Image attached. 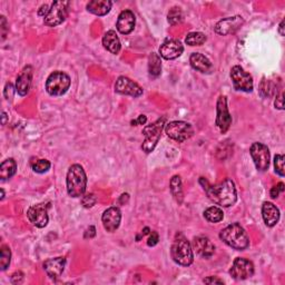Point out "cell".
Masks as SVG:
<instances>
[{"instance_id":"cell-1","label":"cell","mask_w":285,"mask_h":285,"mask_svg":"<svg viewBox=\"0 0 285 285\" xmlns=\"http://www.w3.org/2000/svg\"><path fill=\"white\" fill-rule=\"evenodd\" d=\"M199 183L202 184L207 197H209L214 204L221 207H230L236 203V187L234 182H233L231 178H226L222 183L217 185H211L205 178L200 177Z\"/></svg>"},{"instance_id":"cell-2","label":"cell","mask_w":285,"mask_h":285,"mask_svg":"<svg viewBox=\"0 0 285 285\" xmlns=\"http://www.w3.org/2000/svg\"><path fill=\"white\" fill-rule=\"evenodd\" d=\"M219 238L236 251H244L250 246V238L248 233L238 223H232L226 226L219 233Z\"/></svg>"},{"instance_id":"cell-3","label":"cell","mask_w":285,"mask_h":285,"mask_svg":"<svg viewBox=\"0 0 285 285\" xmlns=\"http://www.w3.org/2000/svg\"><path fill=\"white\" fill-rule=\"evenodd\" d=\"M67 192L70 197H82L86 192L87 176L83 166L74 164L69 167L66 178Z\"/></svg>"},{"instance_id":"cell-4","label":"cell","mask_w":285,"mask_h":285,"mask_svg":"<svg viewBox=\"0 0 285 285\" xmlns=\"http://www.w3.org/2000/svg\"><path fill=\"white\" fill-rule=\"evenodd\" d=\"M171 256L175 263L182 267H190L193 263L194 253L192 244L183 234H176L175 236L171 249Z\"/></svg>"},{"instance_id":"cell-5","label":"cell","mask_w":285,"mask_h":285,"mask_svg":"<svg viewBox=\"0 0 285 285\" xmlns=\"http://www.w3.org/2000/svg\"><path fill=\"white\" fill-rule=\"evenodd\" d=\"M165 127V118H159L151 125H147L142 129V135H144V142L141 145V150L146 154L152 153L155 147H156L157 142L159 141L161 131Z\"/></svg>"},{"instance_id":"cell-6","label":"cell","mask_w":285,"mask_h":285,"mask_svg":"<svg viewBox=\"0 0 285 285\" xmlns=\"http://www.w3.org/2000/svg\"><path fill=\"white\" fill-rule=\"evenodd\" d=\"M70 87L69 76L60 70L51 73L46 80V90L51 96H63Z\"/></svg>"},{"instance_id":"cell-7","label":"cell","mask_w":285,"mask_h":285,"mask_svg":"<svg viewBox=\"0 0 285 285\" xmlns=\"http://www.w3.org/2000/svg\"><path fill=\"white\" fill-rule=\"evenodd\" d=\"M164 129L168 137L178 142H183L187 139H190L194 134V129L190 123H186L183 120H175L167 123V124H165Z\"/></svg>"},{"instance_id":"cell-8","label":"cell","mask_w":285,"mask_h":285,"mask_svg":"<svg viewBox=\"0 0 285 285\" xmlns=\"http://www.w3.org/2000/svg\"><path fill=\"white\" fill-rule=\"evenodd\" d=\"M69 2H55L51 5L48 14L44 17V24L48 27H56L63 24L68 16Z\"/></svg>"},{"instance_id":"cell-9","label":"cell","mask_w":285,"mask_h":285,"mask_svg":"<svg viewBox=\"0 0 285 285\" xmlns=\"http://www.w3.org/2000/svg\"><path fill=\"white\" fill-rule=\"evenodd\" d=\"M250 154L257 171L265 172L269 170L270 166V150L267 145L262 142H253L250 148Z\"/></svg>"},{"instance_id":"cell-10","label":"cell","mask_w":285,"mask_h":285,"mask_svg":"<svg viewBox=\"0 0 285 285\" xmlns=\"http://www.w3.org/2000/svg\"><path fill=\"white\" fill-rule=\"evenodd\" d=\"M232 116L229 112L228 99L225 96H219L216 103V120L215 125L219 129V132L225 134L229 131L232 125Z\"/></svg>"},{"instance_id":"cell-11","label":"cell","mask_w":285,"mask_h":285,"mask_svg":"<svg viewBox=\"0 0 285 285\" xmlns=\"http://www.w3.org/2000/svg\"><path fill=\"white\" fill-rule=\"evenodd\" d=\"M231 79L236 90L244 93H251L253 90V78L238 65L231 69Z\"/></svg>"},{"instance_id":"cell-12","label":"cell","mask_w":285,"mask_h":285,"mask_svg":"<svg viewBox=\"0 0 285 285\" xmlns=\"http://www.w3.org/2000/svg\"><path fill=\"white\" fill-rule=\"evenodd\" d=\"M254 274V265L248 258L236 257L230 269V275L236 281H243Z\"/></svg>"},{"instance_id":"cell-13","label":"cell","mask_w":285,"mask_h":285,"mask_svg":"<svg viewBox=\"0 0 285 285\" xmlns=\"http://www.w3.org/2000/svg\"><path fill=\"white\" fill-rule=\"evenodd\" d=\"M48 204L40 203L37 205H32L29 207V210L27 212V217L29 219V222L35 225L36 228L43 229L45 226H47L49 217H48Z\"/></svg>"},{"instance_id":"cell-14","label":"cell","mask_w":285,"mask_h":285,"mask_svg":"<svg viewBox=\"0 0 285 285\" xmlns=\"http://www.w3.org/2000/svg\"><path fill=\"white\" fill-rule=\"evenodd\" d=\"M115 92L136 98V97H140L142 95V88L128 77L120 76L115 83Z\"/></svg>"},{"instance_id":"cell-15","label":"cell","mask_w":285,"mask_h":285,"mask_svg":"<svg viewBox=\"0 0 285 285\" xmlns=\"http://www.w3.org/2000/svg\"><path fill=\"white\" fill-rule=\"evenodd\" d=\"M243 24H244V19L241 16L228 17L222 19V21H219L216 24L214 30H215L217 35L228 36L231 34H234L236 30L241 28V26Z\"/></svg>"},{"instance_id":"cell-16","label":"cell","mask_w":285,"mask_h":285,"mask_svg":"<svg viewBox=\"0 0 285 285\" xmlns=\"http://www.w3.org/2000/svg\"><path fill=\"white\" fill-rule=\"evenodd\" d=\"M121 221V213L118 207H109L104 212L101 216V222L104 229L107 232L113 233L119 228Z\"/></svg>"},{"instance_id":"cell-17","label":"cell","mask_w":285,"mask_h":285,"mask_svg":"<svg viewBox=\"0 0 285 285\" xmlns=\"http://www.w3.org/2000/svg\"><path fill=\"white\" fill-rule=\"evenodd\" d=\"M184 47L182 43L177 39H170L159 47V56L166 60H172L182 55Z\"/></svg>"},{"instance_id":"cell-18","label":"cell","mask_w":285,"mask_h":285,"mask_svg":"<svg viewBox=\"0 0 285 285\" xmlns=\"http://www.w3.org/2000/svg\"><path fill=\"white\" fill-rule=\"evenodd\" d=\"M192 248L195 250L196 253L204 258L212 257L215 253V245L212 243L211 239L206 236H196L193 239Z\"/></svg>"},{"instance_id":"cell-19","label":"cell","mask_w":285,"mask_h":285,"mask_svg":"<svg viewBox=\"0 0 285 285\" xmlns=\"http://www.w3.org/2000/svg\"><path fill=\"white\" fill-rule=\"evenodd\" d=\"M65 265H66V258L65 257L59 256L48 258V260L45 261L44 263V270L51 280H57V278L60 277V275L63 274Z\"/></svg>"},{"instance_id":"cell-20","label":"cell","mask_w":285,"mask_h":285,"mask_svg":"<svg viewBox=\"0 0 285 285\" xmlns=\"http://www.w3.org/2000/svg\"><path fill=\"white\" fill-rule=\"evenodd\" d=\"M136 24V18L132 10H123L117 19L116 27L123 35H128L134 30Z\"/></svg>"},{"instance_id":"cell-21","label":"cell","mask_w":285,"mask_h":285,"mask_svg":"<svg viewBox=\"0 0 285 285\" xmlns=\"http://www.w3.org/2000/svg\"><path fill=\"white\" fill-rule=\"evenodd\" d=\"M32 83V67L27 66L25 67L22 73L19 74L16 80V92L18 95L21 96H26L30 90Z\"/></svg>"},{"instance_id":"cell-22","label":"cell","mask_w":285,"mask_h":285,"mask_svg":"<svg viewBox=\"0 0 285 285\" xmlns=\"http://www.w3.org/2000/svg\"><path fill=\"white\" fill-rule=\"evenodd\" d=\"M262 216L265 225L273 228L280 221V211L273 203L264 202L262 206Z\"/></svg>"},{"instance_id":"cell-23","label":"cell","mask_w":285,"mask_h":285,"mask_svg":"<svg viewBox=\"0 0 285 285\" xmlns=\"http://www.w3.org/2000/svg\"><path fill=\"white\" fill-rule=\"evenodd\" d=\"M190 63L191 66L195 70L199 71V73L209 74L213 69L212 63L210 62L209 58L199 53H193L190 57Z\"/></svg>"},{"instance_id":"cell-24","label":"cell","mask_w":285,"mask_h":285,"mask_svg":"<svg viewBox=\"0 0 285 285\" xmlns=\"http://www.w3.org/2000/svg\"><path fill=\"white\" fill-rule=\"evenodd\" d=\"M113 3L109 0H92L86 6L87 10L90 14L96 16H105L112 9Z\"/></svg>"},{"instance_id":"cell-25","label":"cell","mask_w":285,"mask_h":285,"mask_svg":"<svg viewBox=\"0 0 285 285\" xmlns=\"http://www.w3.org/2000/svg\"><path fill=\"white\" fill-rule=\"evenodd\" d=\"M103 46L105 47V49H107L109 53H112L114 55H117L119 53L121 45L117 34H116V31L109 30L104 35Z\"/></svg>"},{"instance_id":"cell-26","label":"cell","mask_w":285,"mask_h":285,"mask_svg":"<svg viewBox=\"0 0 285 285\" xmlns=\"http://www.w3.org/2000/svg\"><path fill=\"white\" fill-rule=\"evenodd\" d=\"M17 172V164L14 158H8L4 160L0 165V178L2 180H7L11 178Z\"/></svg>"},{"instance_id":"cell-27","label":"cell","mask_w":285,"mask_h":285,"mask_svg":"<svg viewBox=\"0 0 285 285\" xmlns=\"http://www.w3.org/2000/svg\"><path fill=\"white\" fill-rule=\"evenodd\" d=\"M170 189L175 200H176L178 204H182L184 199V192L182 186V179H180V176H178V175H175V176L172 177Z\"/></svg>"},{"instance_id":"cell-28","label":"cell","mask_w":285,"mask_h":285,"mask_svg":"<svg viewBox=\"0 0 285 285\" xmlns=\"http://www.w3.org/2000/svg\"><path fill=\"white\" fill-rule=\"evenodd\" d=\"M148 73L153 78H156L161 73L160 56L156 53H152L148 57Z\"/></svg>"},{"instance_id":"cell-29","label":"cell","mask_w":285,"mask_h":285,"mask_svg":"<svg viewBox=\"0 0 285 285\" xmlns=\"http://www.w3.org/2000/svg\"><path fill=\"white\" fill-rule=\"evenodd\" d=\"M204 217L211 223H218L223 221L224 213L217 206H211L204 211Z\"/></svg>"},{"instance_id":"cell-30","label":"cell","mask_w":285,"mask_h":285,"mask_svg":"<svg viewBox=\"0 0 285 285\" xmlns=\"http://www.w3.org/2000/svg\"><path fill=\"white\" fill-rule=\"evenodd\" d=\"M206 39V35L203 34V32L194 31L190 32V34L186 36L185 43L189 45V46H202L203 44H205Z\"/></svg>"},{"instance_id":"cell-31","label":"cell","mask_w":285,"mask_h":285,"mask_svg":"<svg viewBox=\"0 0 285 285\" xmlns=\"http://www.w3.org/2000/svg\"><path fill=\"white\" fill-rule=\"evenodd\" d=\"M2 258H0V269L2 271H6L9 267L10 261H11V251L8 245H3L2 246Z\"/></svg>"},{"instance_id":"cell-32","label":"cell","mask_w":285,"mask_h":285,"mask_svg":"<svg viewBox=\"0 0 285 285\" xmlns=\"http://www.w3.org/2000/svg\"><path fill=\"white\" fill-rule=\"evenodd\" d=\"M167 21L171 25H178L183 22V12L178 7H173L167 15Z\"/></svg>"},{"instance_id":"cell-33","label":"cell","mask_w":285,"mask_h":285,"mask_svg":"<svg viewBox=\"0 0 285 285\" xmlns=\"http://www.w3.org/2000/svg\"><path fill=\"white\" fill-rule=\"evenodd\" d=\"M50 166H51L50 161L47 160V159H38V160L35 161V163L31 164L32 171L38 173V174L46 173L50 168Z\"/></svg>"},{"instance_id":"cell-34","label":"cell","mask_w":285,"mask_h":285,"mask_svg":"<svg viewBox=\"0 0 285 285\" xmlns=\"http://www.w3.org/2000/svg\"><path fill=\"white\" fill-rule=\"evenodd\" d=\"M274 168H275V173L280 175L281 177H283L285 173H284V155L282 154H276L274 157Z\"/></svg>"},{"instance_id":"cell-35","label":"cell","mask_w":285,"mask_h":285,"mask_svg":"<svg viewBox=\"0 0 285 285\" xmlns=\"http://www.w3.org/2000/svg\"><path fill=\"white\" fill-rule=\"evenodd\" d=\"M97 202V198L95 196V194L93 193H89V194H85V195H83L82 197V204L84 207H86V209H90V207H93Z\"/></svg>"},{"instance_id":"cell-36","label":"cell","mask_w":285,"mask_h":285,"mask_svg":"<svg viewBox=\"0 0 285 285\" xmlns=\"http://www.w3.org/2000/svg\"><path fill=\"white\" fill-rule=\"evenodd\" d=\"M283 192H284V184L283 183H278L277 185L273 186L271 189V192H270L271 197L273 198V199H275V198L278 197V195H280V193H283Z\"/></svg>"},{"instance_id":"cell-37","label":"cell","mask_w":285,"mask_h":285,"mask_svg":"<svg viewBox=\"0 0 285 285\" xmlns=\"http://www.w3.org/2000/svg\"><path fill=\"white\" fill-rule=\"evenodd\" d=\"M159 241V236H158V233L157 232H151V235H150V238H148V241H147V245L148 246H155Z\"/></svg>"},{"instance_id":"cell-38","label":"cell","mask_w":285,"mask_h":285,"mask_svg":"<svg viewBox=\"0 0 285 285\" xmlns=\"http://www.w3.org/2000/svg\"><path fill=\"white\" fill-rule=\"evenodd\" d=\"M11 283L12 284H21L23 281H24V273L23 272H16V273H14L11 275Z\"/></svg>"},{"instance_id":"cell-39","label":"cell","mask_w":285,"mask_h":285,"mask_svg":"<svg viewBox=\"0 0 285 285\" xmlns=\"http://www.w3.org/2000/svg\"><path fill=\"white\" fill-rule=\"evenodd\" d=\"M283 97H284V95H283V90H281L280 94H278V95L276 96V99H275V101H274V106H275V108L280 109V111H283V109H284Z\"/></svg>"},{"instance_id":"cell-40","label":"cell","mask_w":285,"mask_h":285,"mask_svg":"<svg viewBox=\"0 0 285 285\" xmlns=\"http://www.w3.org/2000/svg\"><path fill=\"white\" fill-rule=\"evenodd\" d=\"M14 89H16V88H14V86H12V84H7V85H6V88H5V97H6V99H11L12 97H14V92L15 90Z\"/></svg>"},{"instance_id":"cell-41","label":"cell","mask_w":285,"mask_h":285,"mask_svg":"<svg viewBox=\"0 0 285 285\" xmlns=\"http://www.w3.org/2000/svg\"><path fill=\"white\" fill-rule=\"evenodd\" d=\"M0 26H2V36H3V40L6 39V36H7V21H6V17L2 16L0 18Z\"/></svg>"},{"instance_id":"cell-42","label":"cell","mask_w":285,"mask_h":285,"mask_svg":"<svg viewBox=\"0 0 285 285\" xmlns=\"http://www.w3.org/2000/svg\"><path fill=\"white\" fill-rule=\"evenodd\" d=\"M147 121V117L145 115H139L137 119H134L131 121V124L133 126H137V125H145Z\"/></svg>"},{"instance_id":"cell-43","label":"cell","mask_w":285,"mask_h":285,"mask_svg":"<svg viewBox=\"0 0 285 285\" xmlns=\"http://www.w3.org/2000/svg\"><path fill=\"white\" fill-rule=\"evenodd\" d=\"M96 236V229H95V226H89V228L86 230L85 232V235H84V237L85 238H93Z\"/></svg>"},{"instance_id":"cell-44","label":"cell","mask_w":285,"mask_h":285,"mask_svg":"<svg viewBox=\"0 0 285 285\" xmlns=\"http://www.w3.org/2000/svg\"><path fill=\"white\" fill-rule=\"evenodd\" d=\"M203 282L207 283V284H223L224 283L222 280H219V278L214 277V276H210L207 278H204Z\"/></svg>"},{"instance_id":"cell-45","label":"cell","mask_w":285,"mask_h":285,"mask_svg":"<svg viewBox=\"0 0 285 285\" xmlns=\"http://www.w3.org/2000/svg\"><path fill=\"white\" fill-rule=\"evenodd\" d=\"M48 11H49L48 6L47 5H43L42 7H40V9H39V11H38V15L42 16V17H45V16L48 14Z\"/></svg>"},{"instance_id":"cell-46","label":"cell","mask_w":285,"mask_h":285,"mask_svg":"<svg viewBox=\"0 0 285 285\" xmlns=\"http://www.w3.org/2000/svg\"><path fill=\"white\" fill-rule=\"evenodd\" d=\"M150 233H151V230H150V229H148V228H145L144 230H142V231H141V233H140V235H138L137 237H136V239H137V242L139 241V239H140V237H144L145 235H147V234H150Z\"/></svg>"},{"instance_id":"cell-47","label":"cell","mask_w":285,"mask_h":285,"mask_svg":"<svg viewBox=\"0 0 285 285\" xmlns=\"http://www.w3.org/2000/svg\"><path fill=\"white\" fill-rule=\"evenodd\" d=\"M278 32H280V35L282 37L284 36V21H282L281 24H280V27H278Z\"/></svg>"},{"instance_id":"cell-48","label":"cell","mask_w":285,"mask_h":285,"mask_svg":"<svg viewBox=\"0 0 285 285\" xmlns=\"http://www.w3.org/2000/svg\"><path fill=\"white\" fill-rule=\"evenodd\" d=\"M6 118H7V114L5 112H3V125L6 124Z\"/></svg>"},{"instance_id":"cell-49","label":"cell","mask_w":285,"mask_h":285,"mask_svg":"<svg viewBox=\"0 0 285 285\" xmlns=\"http://www.w3.org/2000/svg\"><path fill=\"white\" fill-rule=\"evenodd\" d=\"M5 198V192H4V190H2V199H4Z\"/></svg>"}]
</instances>
